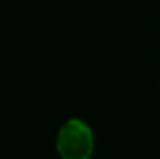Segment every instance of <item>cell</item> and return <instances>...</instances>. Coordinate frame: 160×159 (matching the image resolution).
<instances>
[{"mask_svg": "<svg viewBox=\"0 0 160 159\" xmlns=\"http://www.w3.org/2000/svg\"><path fill=\"white\" fill-rule=\"evenodd\" d=\"M58 151L62 159H89L93 151L90 128L78 120H68L58 134Z\"/></svg>", "mask_w": 160, "mask_h": 159, "instance_id": "1", "label": "cell"}]
</instances>
